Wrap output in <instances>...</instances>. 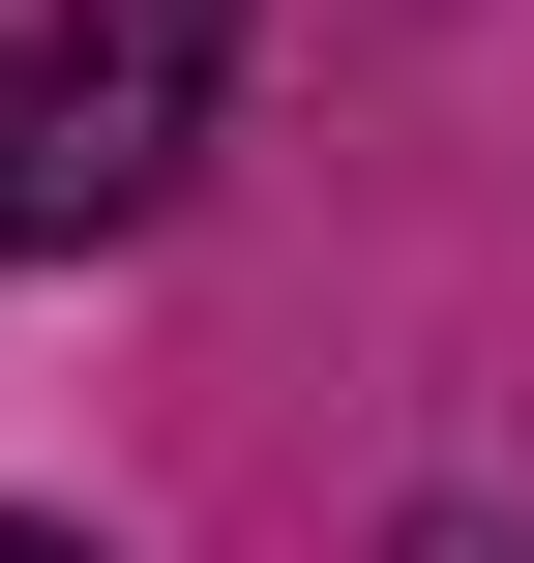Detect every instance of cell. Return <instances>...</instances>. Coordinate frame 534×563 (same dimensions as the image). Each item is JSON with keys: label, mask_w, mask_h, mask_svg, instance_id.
Masks as SVG:
<instances>
[{"label": "cell", "mask_w": 534, "mask_h": 563, "mask_svg": "<svg viewBox=\"0 0 534 563\" xmlns=\"http://www.w3.org/2000/svg\"><path fill=\"white\" fill-rule=\"evenodd\" d=\"M208 89H238V0H59V30L0 59V267L149 238V208L208 178Z\"/></svg>", "instance_id": "1"}, {"label": "cell", "mask_w": 534, "mask_h": 563, "mask_svg": "<svg viewBox=\"0 0 534 563\" xmlns=\"http://www.w3.org/2000/svg\"><path fill=\"white\" fill-rule=\"evenodd\" d=\"M386 563H534V534H476V505H416V534H386Z\"/></svg>", "instance_id": "2"}, {"label": "cell", "mask_w": 534, "mask_h": 563, "mask_svg": "<svg viewBox=\"0 0 534 563\" xmlns=\"http://www.w3.org/2000/svg\"><path fill=\"white\" fill-rule=\"evenodd\" d=\"M0 563H119V534H59V505H0Z\"/></svg>", "instance_id": "3"}]
</instances>
